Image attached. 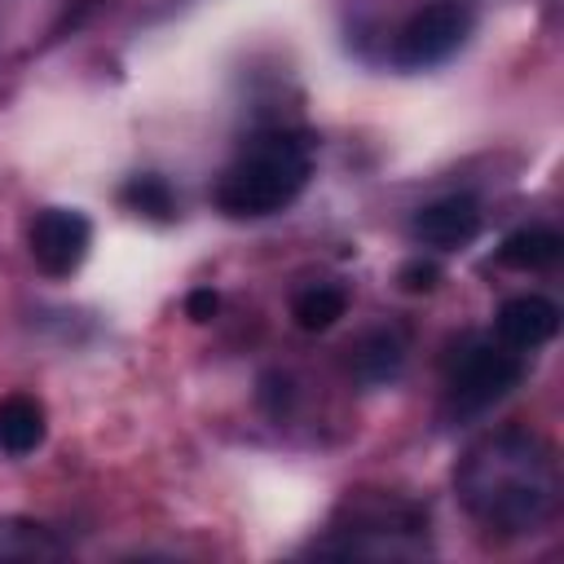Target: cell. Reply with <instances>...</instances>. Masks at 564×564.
I'll return each instance as SVG.
<instances>
[{"instance_id":"obj_1","label":"cell","mask_w":564,"mask_h":564,"mask_svg":"<svg viewBox=\"0 0 564 564\" xmlns=\"http://www.w3.org/2000/svg\"><path fill=\"white\" fill-rule=\"evenodd\" d=\"M463 507L498 533H533L551 520L560 498L555 449L524 427H498L480 436L454 467Z\"/></svg>"},{"instance_id":"obj_2","label":"cell","mask_w":564,"mask_h":564,"mask_svg":"<svg viewBox=\"0 0 564 564\" xmlns=\"http://www.w3.org/2000/svg\"><path fill=\"white\" fill-rule=\"evenodd\" d=\"M313 172V150L295 132H264L256 137L220 176L216 207L238 220L273 216L300 198Z\"/></svg>"},{"instance_id":"obj_3","label":"cell","mask_w":564,"mask_h":564,"mask_svg":"<svg viewBox=\"0 0 564 564\" xmlns=\"http://www.w3.org/2000/svg\"><path fill=\"white\" fill-rule=\"evenodd\" d=\"M471 35V9L441 0V4H423L419 13H410L392 40V62L401 70H427L441 66L445 57H454L463 48V40Z\"/></svg>"},{"instance_id":"obj_4","label":"cell","mask_w":564,"mask_h":564,"mask_svg":"<svg viewBox=\"0 0 564 564\" xmlns=\"http://www.w3.org/2000/svg\"><path fill=\"white\" fill-rule=\"evenodd\" d=\"M524 375V361L507 348H494V344H476L458 357L454 375H449V405L458 414H476L494 401H502Z\"/></svg>"},{"instance_id":"obj_5","label":"cell","mask_w":564,"mask_h":564,"mask_svg":"<svg viewBox=\"0 0 564 564\" xmlns=\"http://www.w3.org/2000/svg\"><path fill=\"white\" fill-rule=\"evenodd\" d=\"M88 247H93V225L75 207H44L26 229V251L35 269L48 278H70L84 264Z\"/></svg>"},{"instance_id":"obj_6","label":"cell","mask_w":564,"mask_h":564,"mask_svg":"<svg viewBox=\"0 0 564 564\" xmlns=\"http://www.w3.org/2000/svg\"><path fill=\"white\" fill-rule=\"evenodd\" d=\"M480 234V203L467 194H445L414 216V238L436 251H458Z\"/></svg>"},{"instance_id":"obj_7","label":"cell","mask_w":564,"mask_h":564,"mask_svg":"<svg viewBox=\"0 0 564 564\" xmlns=\"http://www.w3.org/2000/svg\"><path fill=\"white\" fill-rule=\"evenodd\" d=\"M560 330V308L546 295H516L498 308V339L507 348H538Z\"/></svg>"},{"instance_id":"obj_8","label":"cell","mask_w":564,"mask_h":564,"mask_svg":"<svg viewBox=\"0 0 564 564\" xmlns=\"http://www.w3.org/2000/svg\"><path fill=\"white\" fill-rule=\"evenodd\" d=\"M48 436V419H44V405L31 397V392H9L0 401V449L22 458V454H35Z\"/></svg>"},{"instance_id":"obj_9","label":"cell","mask_w":564,"mask_h":564,"mask_svg":"<svg viewBox=\"0 0 564 564\" xmlns=\"http://www.w3.org/2000/svg\"><path fill=\"white\" fill-rule=\"evenodd\" d=\"M564 251V238L546 225H529V229H516L502 238L498 247V264L502 269H516V273H538V269H551Z\"/></svg>"},{"instance_id":"obj_10","label":"cell","mask_w":564,"mask_h":564,"mask_svg":"<svg viewBox=\"0 0 564 564\" xmlns=\"http://www.w3.org/2000/svg\"><path fill=\"white\" fill-rule=\"evenodd\" d=\"M401 361H405V348H401V335L392 330H370L357 352H352V375L361 383H388L401 375Z\"/></svg>"},{"instance_id":"obj_11","label":"cell","mask_w":564,"mask_h":564,"mask_svg":"<svg viewBox=\"0 0 564 564\" xmlns=\"http://www.w3.org/2000/svg\"><path fill=\"white\" fill-rule=\"evenodd\" d=\"M344 308H348L344 286H326V282H317V286H304V291L295 295L291 317H295L300 330H326V326H335V322L344 317Z\"/></svg>"},{"instance_id":"obj_12","label":"cell","mask_w":564,"mask_h":564,"mask_svg":"<svg viewBox=\"0 0 564 564\" xmlns=\"http://www.w3.org/2000/svg\"><path fill=\"white\" fill-rule=\"evenodd\" d=\"M119 198H123L128 212H137V216H145V220H172V216H176V194H172V185H167L163 176H154V172L132 176V181L119 189Z\"/></svg>"},{"instance_id":"obj_13","label":"cell","mask_w":564,"mask_h":564,"mask_svg":"<svg viewBox=\"0 0 564 564\" xmlns=\"http://www.w3.org/2000/svg\"><path fill=\"white\" fill-rule=\"evenodd\" d=\"M44 551V533L26 529V524H0V560L13 555H40Z\"/></svg>"},{"instance_id":"obj_14","label":"cell","mask_w":564,"mask_h":564,"mask_svg":"<svg viewBox=\"0 0 564 564\" xmlns=\"http://www.w3.org/2000/svg\"><path fill=\"white\" fill-rule=\"evenodd\" d=\"M436 282H441V269L432 260H410L401 269V291H410V295H427V291H436Z\"/></svg>"},{"instance_id":"obj_15","label":"cell","mask_w":564,"mask_h":564,"mask_svg":"<svg viewBox=\"0 0 564 564\" xmlns=\"http://www.w3.org/2000/svg\"><path fill=\"white\" fill-rule=\"evenodd\" d=\"M216 308H220V295H216L212 286H198V291H189V300H185L189 322H212V317H216Z\"/></svg>"}]
</instances>
